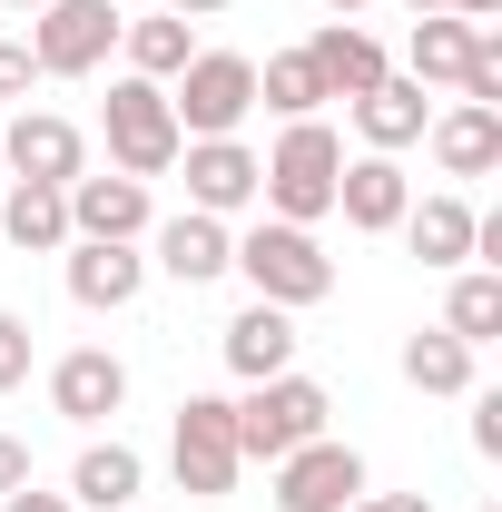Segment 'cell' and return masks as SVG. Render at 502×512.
Segmentation results:
<instances>
[{"mask_svg": "<svg viewBox=\"0 0 502 512\" xmlns=\"http://www.w3.org/2000/svg\"><path fill=\"white\" fill-rule=\"evenodd\" d=\"M10 384H30V325L0 306V394H10Z\"/></svg>", "mask_w": 502, "mask_h": 512, "instance_id": "cell-29", "label": "cell"}, {"mask_svg": "<svg viewBox=\"0 0 502 512\" xmlns=\"http://www.w3.org/2000/svg\"><path fill=\"white\" fill-rule=\"evenodd\" d=\"M355 512H434V493H375V503H355Z\"/></svg>", "mask_w": 502, "mask_h": 512, "instance_id": "cell-34", "label": "cell"}, {"mask_svg": "<svg viewBox=\"0 0 502 512\" xmlns=\"http://www.w3.org/2000/svg\"><path fill=\"white\" fill-rule=\"evenodd\" d=\"M335 207H345V227L355 237H394L404 227V207H414V188H404V168L394 158H345V178H335Z\"/></svg>", "mask_w": 502, "mask_h": 512, "instance_id": "cell-13", "label": "cell"}, {"mask_svg": "<svg viewBox=\"0 0 502 512\" xmlns=\"http://www.w3.org/2000/svg\"><path fill=\"white\" fill-rule=\"evenodd\" d=\"M404 384H414V394H473V345L443 335V325H424V335L404 345Z\"/></svg>", "mask_w": 502, "mask_h": 512, "instance_id": "cell-24", "label": "cell"}, {"mask_svg": "<svg viewBox=\"0 0 502 512\" xmlns=\"http://www.w3.org/2000/svg\"><path fill=\"white\" fill-rule=\"evenodd\" d=\"M109 158H119V178H168L178 168V109H168V89L158 79H109Z\"/></svg>", "mask_w": 502, "mask_h": 512, "instance_id": "cell-6", "label": "cell"}, {"mask_svg": "<svg viewBox=\"0 0 502 512\" xmlns=\"http://www.w3.org/2000/svg\"><path fill=\"white\" fill-rule=\"evenodd\" d=\"M138 286H148V256L138 247H89V237H69V296H79L89 316L138 306Z\"/></svg>", "mask_w": 502, "mask_h": 512, "instance_id": "cell-15", "label": "cell"}, {"mask_svg": "<svg viewBox=\"0 0 502 512\" xmlns=\"http://www.w3.org/2000/svg\"><path fill=\"white\" fill-rule=\"evenodd\" d=\"M325 10H335V20H355V10H365V0H325Z\"/></svg>", "mask_w": 502, "mask_h": 512, "instance_id": "cell-37", "label": "cell"}, {"mask_svg": "<svg viewBox=\"0 0 502 512\" xmlns=\"http://www.w3.org/2000/svg\"><path fill=\"white\" fill-rule=\"evenodd\" d=\"M168 463H178V493H197V503L237 493V473H247V453H237V404H227V394H188V404H178V434H168Z\"/></svg>", "mask_w": 502, "mask_h": 512, "instance_id": "cell-7", "label": "cell"}, {"mask_svg": "<svg viewBox=\"0 0 502 512\" xmlns=\"http://www.w3.org/2000/svg\"><path fill=\"white\" fill-rule=\"evenodd\" d=\"M325 414H335V404H325V384L286 365V375L247 384V404H237V453H247V463H286L296 444L325 434Z\"/></svg>", "mask_w": 502, "mask_h": 512, "instance_id": "cell-3", "label": "cell"}, {"mask_svg": "<svg viewBox=\"0 0 502 512\" xmlns=\"http://www.w3.org/2000/svg\"><path fill=\"white\" fill-rule=\"evenodd\" d=\"M0 158L20 168V178H40V188H69V178H89V138L50 109H30V119L0 128Z\"/></svg>", "mask_w": 502, "mask_h": 512, "instance_id": "cell-11", "label": "cell"}, {"mask_svg": "<svg viewBox=\"0 0 502 512\" xmlns=\"http://www.w3.org/2000/svg\"><path fill=\"white\" fill-rule=\"evenodd\" d=\"M40 79V60H30V40H0V99H20Z\"/></svg>", "mask_w": 502, "mask_h": 512, "instance_id": "cell-30", "label": "cell"}, {"mask_svg": "<svg viewBox=\"0 0 502 512\" xmlns=\"http://www.w3.org/2000/svg\"><path fill=\"white\" fill-rule=\"evenodd\" d=\"M443 10H453V20H473V30H493V20H502V0H443Z\"/></svg>", "mask_w": 502, "mask_h": 512, "instance_id": "cell-35", "label": "cell"}, {"mask_svg": "<svg viewBox=\"0 0 502 512\" xmlns=\"http://www.w3.org/2000/svg\"><path fill=\"white\" fill-rule=\"evenodd\" d=\"M256 99L276 109V119H315V99H325V79H315L306 50H276V60L256 69Z\"/></svg>", "mask_w": 502, "mask_h": 512, "instance_id": "cell-27", "label": "cell"}, {"mask_svg": "<svg viewBox=\"0 0 502 512\" xmlns=\"http://www.w3.org/2000/svg\"><path fill=\"white\" fill-rule=\"evenodd\" d=\"M168 10H178V20H217L227 0H168Z\"/></svg>", "mask_w": 502, "mask_h": 512, "instance_id": "cell-36", "label": "cell"}, {"mask_svg": "<svg viewBox=\"0 0 502 512\" xmlns=\"http://www.w3.org/2000/svg\"><path fill=\"white\" fill-rule=\"evenodd\" d=\"M119 40H128V79H158V89H168V79L197 60V40H188V20H178V10H158V20H128Z\"/></svg>", "mask_w": 502, "mask_h": 512, "instance_id": "cell-23", "label": "cell"}, {"mask_svg": "<svg viewBox=\"0 0 502 512\" xmlns=\"http://www.w3.org/2000/svg\"><path fill=\"white\" fill-rule=\"evenodd\" d=\"M168 109H178V138H237V119L256 109V60L247 50H197L168 79Z\"/></svg>", "mask_w": 502, "mask_h": 512, "instance_id": "cell-5", "label": "cell"}, {"mask_svg": "<svg viewBox=\"0 0 502 512\" xmlns=\"http://www.w3.org/2000/svg\"><path fill=\"white\" fill-rule=\"evenodd\" d=\"M20 483H30V444H20V434H0V493H20Z\"/></svg>", "mask_w": 502, "mask_h": 512, "instance_id": "cell-32", "label": "cell"}, {"mask_svg": "<svg viewBox=\"0 0 502 512\" xmlns=\"http://www.w3.org/2000/svg\"><path fill=\"white\" fill-rule=\"evenodd\" d=\"M178 168H188V207H197V217H237V207H256V148H237V138H188Z\"/></svg>", "mask_w": 502, "mask_h": 512, "instance_id": "cell-10", "label": "cell"}, {"mask_svg": "<svg viewBox=\"0 0 502 512\" xmlns=\"http://www.w3.org/2000/svg\"><path fill=\"white\" fill-rule=\"evenodd\" d=\"M306 60H315V79H325V99H345V109H355L375 79H394V69H384V40L355 30V20H325V30L306 40Z\"/></svg>", "mask_w": 502, "mask_h": 512, "instance_id": "cell-14", "label": "cell"}, {"mask_svg": "<svg viewBox=\"0 0 502 512\" xmlns=\"http://www.w3.org/2000/svg\"><path fill=\"white\" fill-rule=\"evenodd\" d=\"M443 335H463L473 355L502 335V276H453V296H443Z\"/></svg>", "mask_w": 502, "mask_h": 512, "instance_id": "cell-26", "label": "cell"}, {"mask_svg": "<svg viewBox=\"0 0 502 512\" xmlns=\"http://www.w3.org/2000/svg\"><path fill=\"white\" fill-rule=\"evenodd\" d=\"M355 128H365V148H375V158H394V148H414V138L434 128V109H424V89H414V79H375V89L355 99Z\"/></svg>", "mask_w": 502, "mask_h": 512, "instance_id": "cell-19", "label": "cell"}, {"mask_svg": "<svg viewBox=\"0 0 502 512\" xmlns=\"http://www.w3.org/2000/svg\"><path fill=\"white\" fill-rule=\"evenodd\" d=\"M473 109H502V30H473V50H463V79H453Z\"/></svg>", "mask_w": 502, "mask_h": 512, "instance_id": "cell-28", "label": "cell"}, {"mask_svg": "<svg viewBox=\"0 0 502 512\" xmlns=\"http://www.w3.org/2000/svg\"><path fill=\"white\" fill-rule=\"evenodd\" d=\"M50 404H60L69 424H109L128 404V365L109 355V345H69L60 365H50Z\"/></svg>", "mask_w": 502, "mask_h": 512, "instance_id": "cell-12", "label": "cell"}, {"mask_svg": "<svg viewBox=\"0 0 502 512\" xmlns=\"http://www.w3.org/2000/svg\"><path fill=\"white\" fill-rule=\"evenodd\" d=\"M404 247L424 256V266H463V256H473V207H463V197L404 207Z\"/></svg>", "mask_w": 502, "mask_h": 512, "instance_id": "cell-21", "label": "cell"}, {"mask_svg": "<svg viewBox=\"0 0 502 512\" xmlns=\"http://www.w3.org/2000/svg\"><path fill=\"white\" fill-rule=\"evenodd\" d=\"M119 30H128L119 0H40L30 10V60H40V79H89V69H109Z\"/></svg>", "mask_w": 502, "mask_h": 512, "instance_id": "cell-4", "label": "cell"}, {"mask_svg": "<svg viewBox=\"0 0 502 512\" xmlns=\"http://www.w3.org/2000/svg\"><path fill=\"white\" fill-rule=\"evenodd\" d=\"M0 512H79L69 493H40V483H20V493H0Z\"/></svg>", "mask_w": 502, "mask_h": 512, "instance_id": "cell-31", "label": "cell"}, {"mask_svg": "<svg viewBox=\"0 0 502 512\" xmlns=\"http://www.w3.org/2000/svg\"><path fill=\"white\" fill-rule=\"evenodd\" d=\"M473 444L502 453V394H483V404H473Z\"/></svg>", "mask_w": 502, "mask_h": 512, "instance_id": "cell-33", "label": "cell"}, {"mask_svg": "<svg viewBox=\"0 0 502 512\" xmlns=\"http://www.w3.org/2000/svg\"><path fill=\"white\" fill-rule=\"evenodd\" d=\"M365 503V453L335 444V434H315L276 463V512H355Z\"/></svg>", "mask_w": 502, "mask_h": 512, "instance_id": "cell-8", "label": "cell"}, {"mask_svg": "<svg viewBox=\"0 0 502 512\" xmlns=\"http://www.w3.org/2000/svg\"><path fill=\"white\" fill-rule=\"evenodd\" d=\"M0 237L20 256H60L69 247V197L40 188V178H10V197H0Z\"/></svg>", "mask_w": 502, "mask_h": 512, "instance_id": "cell-18", "label": "cell"}, {"mask_svg": "<svg viewBox=\"0 0 502 512\" xmlns=\"http://www.w3.org/2000/svg\"><path fill=\"white\" fill-rule=\"evenodd\" d=\"M138 483H148V463H138L128 444H89V453H79V473H69V503L119 512V503H138Z\"/></svg>", "mask_w": 502, "mask_h": 512, "instance_id": "cell-22", "label": "cell"}, {"mask_svg": "<svg viewBox=\"0 0 502 512\" xmlns=\"http://www.w3.org/2000/svg\"><path fill=\"white\" fill-rule=\"evenodd\" d=\"M227 266L256 286V306H325L335 296V256L315 247V227H286V217H266V227H247L237 247H227Z\"/></svg>", "mask_w": 502, "mask_h": 512, "instance_id": "cell-2", "label": "cell"}, {"mask_svg": "<svg viewBox=\"0 0 502 512\" xmlns=\"http://www.w3.org/2000/svg\"><path fill=\"white\" fill-rule=\"evenodd\" d=\"M404 10H414V20H424V10H443V0H404Z\"/></svg>", "mask_w": 502, "mask_h": 512, "instance_id": "cell-38", "label": "cell"}, {"mask_svg": "<svg viewBox=\"0 0 502 512\" xmlns=\"http://www.w3.org/2000/svg\"><path fill=\"white\" fill-rule=\"evenodd\" d=\"M227 247H237V237H227V217H197V207L158 227V266H168L178 286H207V276H227Z\"/></svg>", "mask_w": 502, "mask_h": 512, "instance_id": "cell-20", "label": "cell"}, {"mask_svg": "<svg viewBox=\"0 0 502 512\" xmlns=\"http://www.w3.org/2000/svg\"><path fill=\"white\" fill-rule=\"evenodd\" d=\"M335 178H345V138H335L325 119H286L276 158H256V197H266L286 227L335 217Z\"/></svg>", "mask_w": 502, "mask_h": 512, "instance_id": "cell-1", "label": "cell"}, {"mask_svg": "<svg viewBox=\"0 0 502 512\" xmlns=\"http://www.w3.org/2000/svg\"><path fill=\"white\" fill-rule=\"evenodd\" d=\"M463 50H473V20H453V10H424L414 20V50H404V79L414 89H434V79H463Z\"/></svg>", "mask_w": 502, "mask_h": 512, "instance_id": "cell-25", "label": "cell"}, {"mask_svg": "<svg viewBox=\"0 0 502 512\" xmlns=\"http://www.w3.org/2000/svg\"><path fill=\"white\" fill-rule=\"evenodd\" d=\"M217 345H227V375H237V384H266V375L296 365V316H286V306H247Z\"/></svg>", "mask_w": 502, "mask_h": 512, "instance_id": "cell-17", "label": "cell"}, {"mask_svg": "<svg viewBox=\"0 0 502 512\" xmlns=\"http://www.w3.org/2000/svg\"><path fill=\"white\" fill-rule=\"evenodd\" d=\"M69 237L89 247H138L148 237V178H69Z\"/></svg>", "mask_w": 502, "mask_h": 512, "instance_id": "cell-9", "label": "cell"}, {"mask_svg": "<svg viewBox=\"0 0 502 512\" xmlns=\"http://www.w3.org/2000/svg\"><path fill=\"white\" fill-rule=\"evenodd\" d=\"M434 158H443V178H493L502 168V109H473V99H453L434 128Z\"/></svg>", "mask_w": 502, "mask_h": 512, "instance_id": "cell-16", "label": "cell"}, {"mask_svg": "<svg viewBox=\"0 0 502 512\" xmlns=\"http://www.w3.org/2000/svg\"><path fill=\"white\" fill-rule=\"evenodd\" d=\"M0 10H40V0H0Z\"/></svg>", "mask_w": 502, "mask_h": 512, "instance_id": "cell-39", "label": "cell"}]
</instances>
